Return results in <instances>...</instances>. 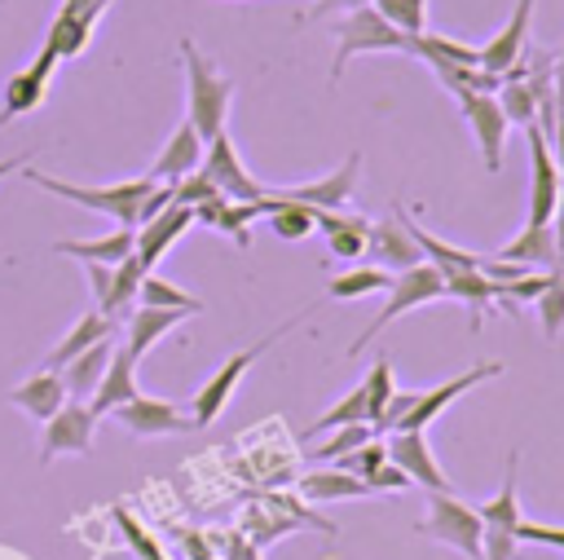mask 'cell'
<instances>
[{
  "label": "cell",
  "mask_w": 564,
  "mask_h": 560,
  "mask_svg": "<svg viewBox=\"0 0 564 560\" xmlns=\"http://www.w3.org/2000/svg\"><path fill=\"white\" fill-rule=\"evenodd\" d=\"M458 106H463V119L476 137V150H480V163L485 172H498L502 168V146H507V115L498 106L494 93H458Z\"/></svg>",
  "instance_id": "10"
},
{
  "label": "cell",
  "mask_w": 564,
  "mask_h": 560,
  "mask_svg": "<svg viewBox=\"0 0 564 560\" xmlns=\"http://www.w3.org/2000/svg\"><path fill=\"white\" fill-rule=\"evenodd\" d=\"M366 256L375 260V269H392V273L423 265V251H419V247H414V238L405 234L401 203L392 207V216H383V220H375V225H370V234H366Z\"/></svg>",
  "instance_id": "16"
},
{
  "label": "cell",
  "mask_w": 564,
  "mask_h": 560,
  "mask_svg": "<svg viewBox=\"0 0 564 560\" xmlns=\"http://www.w3.org/2000/svg\"><path fill=\"white\" fill-rule=\"evenodd\" d=\"M480 516V560H516V547H520V450L507 454V476H502V489L476 507Z\"/></svg>",
  "instance_id": "4"
},
{
  "label": "cell",
  "mask_w": 564,
  "mask_h": 560,
  "mask_svg": "<svg viewBox=\"0 0 564 560\" xmlns=\"http://www.w3.org/2000/svg\"><path fill=\"white\" fill-rule=\"evenodd\" d=\"M445 295L463 300L471 309V331L480 335L485 326V313L494 309V282L480 273V269H463V273H445Z\"/></svg>",
  "instance_id": "30"
},
{
  "label": "cell",
  "mask_w": 564,
  "mask_h": 560,
  "mask_svg": "<svg viewBox=\"0 0 564 560\" xmlns=\"http://www.w3.org/2000/svg\"><path fill=\"white\" fill-rule=\"evenodd\" d=\"M110 516H115V525H119V534H123V538L132 542V551H137L141 560H167V556L159 551V542H154V538H150V534L141 529V520H137L132 511H123V507H115Z\"/></svg>",
  "instance_id": "45"
},
{
  "label": "cell",
  "mask_w": 564,
  "mask_h": 560,
  "mask_svg": "<svg viewBox=\"0 0 564 560\" xmlns=\"http://www.w3.org/2000/svg\"><path fill=\"white\" fill-rule=\"evenodd\" d=\"M137 304H154V309H185V313H203V300L198 295H189V291H181L176 282H167V278H159L154 269L141 278V291H137Z\"/></svg>",
  "instance_id": "33"
},
{
  "label": "cell",
  "mask_w": 564,
  "mask_h": 560,
  "mask_svg": "<svg viewBox=\"0 0 564 560\" xmlns=\"http://www.w3.org/2000/svg\"><path fill=\"white\" fill-rule=\"evenodd\" d=\"M388 459H392V463L410 476V485H419L423 494H454V485H449V476L441 472V463H436V454H432V445H427L423 432H392Z\"/></svg>",
  "instance_id": "13"
},
{
  "label": "cell",
  "mask_w": 564,
  "mask_h": 560,
  "mask_svg": "<svg viewBox=\"0 0 564 560\" xmlns=\"http://www.w3.org/2000/svg\"><path fill=\"white\" fill-rule=\"evenodd\" d=\"M529 18H533V0H516L511 22L480 49V71H489V75L502 79L520 62V49H524V35H529Z\"/></svg>",
  "instance_id": "20"
},
{
  "label": "cell",
  "mask_w": 564,
  "mask_h": 560,
  "mask_svg": "<svg viewBox=\"0 0 564 560\" xmlns=\"http://www.w3.org/2000/svg\"><path fill=\"white\" fill-rule=\"evenodd\" d=\"M551 229H555V269L564 273V190H560V207L551 216Z\"/></svg>",
  "instance_id": "53"
},
{
  "label": "cell",
  "mask_w": 564,
  "mask_h": 560,
  "mask_svg": "<svg viewBox=\"0 0 564 560\" xmlns=\"http://www.w3.org/2000/svg\"><path fill=\"white\" fill-rule=\"evenodd\" d=\"M300 494L313 503H335V498H366V481L344 472V467H326V472H308L300 476Z\"/></svg>",
  "instance_id": "31"
},
{
  "label": "cell",
  "mask_w": 564,
  "mask_h": 560,
  "mask_svg": "<svg viewBox=\"0 0 564 560\" xmlns=\"http://www.w3.org/2000/svg\"><path fill=\"white\" fill-rule=\"evenodd\" d=\"M375 437V428L370 423H339V428H330V441H322L317 450H313V459H326V463H339L344 454H352L357 445H366Z\"/></svg>",
  "instance_id": "42"
},
{
  "label": "cell",
  "mask_w": 564,
  "mask_h": 560,
  "mask_svg": "<svg viewBox=\"0 0 564 560\" xmlns=\"http://www.w3.org/2000/svg\"><path fill=\"white\" fill-rule=\"evenodd\" d=\"M388 282H392V273H388V269L361 265V269H348V273L330 278L326 295H330V300H361V295H370V291H388Z\"/></svg>",
  "instance_id": "34"
},
{
  "label": "cell",
  "mask_w": 564,
  "mask_h": 560,
  "mask_svg": "<svg viewBox=\"0 0 564 560\" xmlns=\"http://www.w3.org/2000/svg\"><path fill=\"white\" fill-rule=\"evenodd\" d=\"M93 432H97V414L88 410V401L70 397L53 419H44L40 463H53L57 454H88L93 450Z\"/></svg>",
  "instance_id": "11"
},
{
  "label": "cell",
  "mask_w": 564,
  "mask_h": 560,
  "mask_svg": "<svg viewBox=\"0 0 564 560\" xmlns=\"http://www.w3.org/2000/svg\"><path fill=\"white\" fill-rule=\"evenodd\" d=\"M357 172H361V154L352 150L335 172H326L317 181H304V185H286L278 194H286V198H295L304 207H317V212H344L352 190H357Z\"/></svg>",
  "instance_id": "15"
},
{
  "label": "cell",
  "mask_w": 564,
  "mask_h": 560,
  "mask_svg": "<svg viewBox=\"0 0 564 560\" xmlns=\"http://www.w3.org/2000/svg\"><path fill=\"white\" fill-rule=\"evenodd\" d=\"M423 538H436L454 551H463L467 560H480V516L476 507L458 503L454 494H427V516L414 525Z\"/></svg>",
  "instance_id": "7"
},
{
  "label": "cell",
  "mask_w": 564,
  "mask_h": 560,
  "mask_svg": "<svg viewBox=\"0 0 564 560\" xmlns=\"http://www.w3.org/2000/svg\"><path fill=\"white\" fill-rule=\"evenodd\" d=\"M533 304H538L542 335H546V340H555V335L564 331V273H560V269H551V273H546V287H542V295H538Z\"/></svg>",
  "instance_id": "39"
},
{
  "label": "cell",
  "mask_w": 564,
  "mask_h": 560,
  "mask_svg": "<svg viewBox=\"0 0 564 560\" xmlns=\"http://www.w3.org/2000/svg\"><path fill=\"white\" fill-rule=\"evenodd\" d=\"M70 397H66V384H62V375L57 370H35L31 379H22L18 388H9V406H18V410H26L31 419H53L62 406H66Z\"/></svg>",
  "instance_id": "23"
},
{
  "label": "cell",
  "mask_w": 564,
  "mask_h": 560,
  "mask_svg": "<svg viewBox=\"0 0 564 560\" xmlns=\"http://www.w3.org/2000/svg\"><path fill=\"white\" fill-rule=\"evenodd\" d=\"M445 295V273L441 269H432L427 260L423 265H414V269H401V273H392V282H388V300H383V309L370 317V326L348 344V357L352 353H361L383 326H392L401 313H410V309H419V304H427V300H441Z\"/></svg>",
  "instance_id": "5"
},
{
  "label": "cell",
  "mask_w": 564,
  "mask_h": 560,
  "mask_svg": "<svg viewBox=\"0 0 564 560\" xmlns=\"http://www.w3.org/2000/svg\"><path fill=\"white\" fill-rule=\"evenodd\" d=\"M172 194H176V203H189V207L212 203V198H225V194L216 190V181L207 176V168H194L189 176H181V181L172 185Z\"/></svg>",
  "instance_id": "44"
},
{
  "label": "cell",
  "mask_w": 564,
  "mask_h": 560,
  "mask_svg": "<svg viewBox=\"0 0 564 560\" xmlns=\"http://www.w3.org/2000/svg\"><path fill=\"white\" fill-rule=\"evenodd\" d=\"M308 313H313V309H304L300 317H308ZM300 317H286L278 331H269V335H264V340H256L251 348L234 353V357H229V362H225V366H220V370H216V375H212L203 388H194V401H189V419H194V428H207V423H216V419H220V410L229 406V397H234V388L242 384V375L251 370V362H256V357H260L269 344H278V340H282V335H286V331H291Z\"/></svg>",
  "instance_id": "6"
},
{
  "label": "cell",
  "mask_w": 564,
  "mask_h": 560,
  "mask_svg": "<svg viewBox=\"0 0 564 560\" xmlns=\"http://www.w3.org/2000/svg\"><path fill=\"white\" fill-rule=\"evenodd\" d=\"M264 220H269V229H273L278 238H286V243H300V238H308V234L317 229L313 207H304V203H295V198H286V194H278V190H269Z\"/></svg>",
  "instance_id": "29"
},
{
  "label": "cell",
  "mask_w": 564,
  "mask_h": 560,
  "mask_svg": "<svg viewBox=\"0 0 564 560\" xmlns=\"http://www.w3.org/2000/svg\"><path fill=\"white\" fill-rule=\"evenodd\" d=\"M22 181H31L35 190H44V194H57V198H66V203H75V207H88V212H97V216H110V220H119V225H128V229H137V207H141V198L150 194V176H132V181H119V185H75V181H57V176H44V172H35V168H22Z\"/></svg>",
  "instance_id": "2"
},
{
  "label": "cell",
  "mask_w": 564,
  "mask_h": 560,
  "mask_svg": "<svg viewBox=\"0 0 564 560\" xmlns=\"http://www.w3.org/2000/svg\"><path fill=\"white\" fill-rule=\"evenodd\" d=\"M264 203H269V194H264V198H256V203H229V198H225L212 225H216V229H225L238 247H251V220H256V216H264Z\"/></svg>",
  "instance_id": "36"
},
{
  "label": "cell",
  "mask_w": 564,
  "mask_h": 560,
  "mask_svg": "<svg viewBox=\"0 0 564 560\" xmlns=\"http://www.w3.org/2000/svg\"><path fill=\"white\" fill-rule=\"evenodd\" d=\"M551 154L564 172V49L555 57V132H551Z\"/></svg>",
  "instance_id": "46"
},
{
  "label": "cell",
  "mask_w": 564,
  "mask_h": 560,
  "mask_svg": "<svg viewBox=\"0 0 564 560\" xmlns=\"http://www.w3.org/2000/svg\"><path fill=\"white\" fill-rule=\"evenodd\" d=\"M26 168V159L18 154V159H0V176H9V172H22Z\"/></svg>",
  "instance_id": "55"
},
{
  "label": "cell",
  "mask_w": 564,
  "mask_h": 560,
  "mask_svg": "<svg viewBox=\"0 0 564 560\" xmlns=\"http://www.w3.org/2000/svg\"><path fill=\"white\" fill-rule=\"evenodd\" d=\"M115 335H106V340H97L93 348H84L79 357H70L57 375H62V384H66V397H75V401H88L93 392H97V384H101V375H106V366H110V357H115Z\"/></svg>",
  "instance_id": "22"
},
{
  "label": "cell",
  "mask_w": 564,
  "mask_h": 560,
  "mask_svg": "<svg viewBox=\"0 0 564 560\" xmlns=\"http://www.w3.org/2000/svg\"><path fill=\"white\" fill-rule=\"evenodd\" d=\"M383 463H388V441L370 437L366 445H357L352 454H344L335 467H344V472H352V476H361V481H366V476H370L375 467H383Z\"/></svg>",
  "instance_id": "43"
},
{
  "label": "cell",
  "mask_w": 564,
  "mask_h": 560,
  "mask_svg": "<svg viewBox=\"0 0 564 560\" xmlns=\"http://www.w3.org/2000/svg\"><path fill=\"white\" fill-rule=\"evenodd\" d=\"M203 168H207V176L216 181V190H220L229 203H256V198H264V194H269V190H264V185L242 168V159H238V150H234L229 132H220V137H212V141H207Z\"/></svg>",
  "instance_id": "12"
},
{
  "label": "cell",
  "mask_w": 564,
  "mask_h": 560,
  "mask_svg": "<svg viewBox=\"0 0 564 560\" xmlns=\"http://www.w3.org/2000/svg\"><path fill=\"white\" fill-rule=\"evenodd\" d=\"M53 251L57 256H75L79 265H119V260H128L137 251V229L119 225V229H110L101 238H62V243H53Z\"/></svg>",
  "instance_id": "21"
},
{
  "label": "cell",
  "mask_w": 564,
  "mask_h": 560,
  "mask_svg": "<svg viewBox=\"0 0 564 560\" xmlns=\"http://www.w3.org/2000/svg\"><path fill=\"white\" fill-rule=\"evenodd\" d=\"M185 317H194V313H185V309H154V304H137L128 317H123V353L128 357H145L167 331H176Z\"/></svg>",
  "instance_id": "19"
},
{
  "label": "cell",
  "mask_w": 564,
  "mask_h": 560,
  "mask_svg": "<svg viewBox=\"0 0 564 560\" xmlns=\"http://www.w3.org/2000/svg\"><path fill=\"white\" fill-rule=\"evenodd\" d=\"M520 542H538V547H555L564 551V525H538V520H520Z\"/></svg>",
  "instance_id": "47"
},
{
  "label": "cell",
  "mask_w": 564,
  "mask_h": 560,
  "mask_svg": "<svg viewBox=\"0 0 564 560\" xmlns=\"http://www.w3.org/2000/svg\"><path fill=\"white\" fill-rule=\"evenodd\" d=\"M401 220H405V234L414 238V247L423 251V260L432 265V269H441V273H463V269H476V251H467V247H454V243H445V238H436V234H427L405 207H401Z\"/></svg>",
  "instance_id": "26"
},
{
  "label": "cell",
  "mask_w": 564,
  "mask_h": 560,
  "mask_svg": "<svg viewBox=\"0 0 564 560\" xmlns=\"http://www.w3.org/2000/svg\"><path fill=\"white\" fill-rule=\"evenodd\" d=\"M339 423H370V406H366L361 384H357L348 397H339L330 410H322V414L308 423V432H330V428H339ZM370 428H375V423H370Z\"/></svg>",
  "instance_id": "38"
},
{
  "label": "cell",
  "mask_w": 564,
  "mask_h": 560,
  "mask_svg": "<svg viewBox=\"0 0 564 560\" xmlns=\"http://www.w3.org/2000/svg\"><path fill=\"white\" fill-rule=\"evenodd\" d=\"M57 62H62V57H57V53H53V49H48V44H44V49H40V53H35V62H31V66H26V71H31V75H35V79H44V84H48V75H53V66H57Z\"/></svg>",
  "instance_id": "52"
},
{
  "label": "cell",
  "mask_w": 564,
  "mask_h": 560,
  "mask_svg": "<svg viewBox=\"0 0 564 560\" xmlns=\"http://www.w3.org/2000/svg\"><path fill=\"white\" fill-rule=\"evenodd\" d=\"M405 485H410V476H405V472H401L392 459L366 476V489H370V494H392V489H405Z\"/></svg>",
  "instance_id": "48"
},
{
  "label": "cell",
  "mask_w": 564,
  "mask_h": 560,
  "mask_svg": "<svg viewBox=\"0 0 564 560\" xmlns=\"http://www.w3.org/2000/svg\"><path fill=\"white\" fill-rule=\"evenodd\" d=\"M361 392H366V406H370V423H379L383 406H388V401H392V392H397V379H392V362H388V357H379V362L366 370Z\"/></svg>",
  "instance_id": "41"
},
{
  "label": "cell",
  "mask_w": 564,
  "mask_h": 560,
  "mask_svg": "<svg viewBox=\"0 0 564 560\" xmlns=\"http://www.w3.org/2000/svg\"><path fill=\"white\" fill-rule=\"evenodd\" d=\"M132 397H137V357H128L123 348H115V357H110V366H106L97 392L88 397V410L101 419V414H115V410H119L123 401H132Z\"/></svg>",
  "instance_id": "24"
},
{
  "label": "cell",
  "mask_w": 564,
  "mask_h": 560,
  "mask_svg": "<svg viewBox=\"0 0 564 560\" xmlns=\"http://www.w3.org/2000/svg\"><path fill=\"white\" fill-rule=\"evenodd\" d=\"M110 9V0H62V13H75V18H84L88 26H97V18Z\"/></svg>",
  "instance_id": "51"
},
{
  "label": "cell",
  "mask_w": 564,
  "mask_h": 560,
  "mask_svg": "<svg viewBox=\"0 0 564 560\" xmlns=\"http://www.w3.org/2000/svg\"><path fill=\"white\" fill-rule=\"evenodd\" d=\"M361 4H370V0H317L308 13L313 18H326V13H348V9H361Z\"/></svg>",
  "instance_id": "54"
},
{
  "label": "cell",
  "mask_w": 564,
  "mask_h": 560,
  "mask_svg": "<svg viewBox=\"0 0 564 560\" xmlns=\"http://www.w3.org/2000/svg\"><path fill=\"white\" fill-rule=\"evenodd\" d=\"M115 419H119L132 437H176V432H189V428H194V419L181 414L176 401H167V397H145V392H137L132 401H123V406L115 410Z\"/></svg>",
  "instance_id": "14"
},
{
  "label": "cell",
  "mask_w": 564,
  "mask_h": 560,
  "mask_svg": "<svg viewBox=\"0 0 564 560\" xmlns=\"http://www.w3.org/2000/svg\"><path fill=\"white\" fill-rule=\"evenodd\" d=\"M397 31H405L410 40L427 31V0H370Z\"/></svg>",
  "instance_id": "40"
},
{
  "label": "cell",
  "mask_w": 564,
  "mask_h": 560,
  "mask_svg": "<svg viewBox=\"0 0 564 560\" xmlns=\"http://www.w3.org/2000/svg\"><path fill=\"white\" fill-rule=\"evenodd\" d=\"M494 97H498V106H502V115H507L511 128H529V123H538V106H533V93H529L524 79H502Z\"/></svg>",
  "instance_id": "37"
},
{
  "label": "cell",
  "mask_w": 564,
  "mask_h": 560,
  "mask_svg": "<svg viewBox=\"0 0 564 560\" xmlns=\"http://www.w3.org/2000/svg\"><path fill=\"white\" fill-rule=\"evenodd\" d=\"M357 53H414V40H410L405 31H397L375 4H361V9H348V13L335 22V62H330V79H339L344 66H348Z\"/></svg>",
  "instance_id": "3"
},
{
  "label": "cell",
  "mask_w": 564,
  "mask_h": 560,
  "mask_svg": "<svg viewBox=\"0 0 564 560\" xmlns=\"http://www.w3.org/2000/svg\"><path fill=\"white\" fill-rule=\"evenodd\" d=\"M498 375H502V362H480V366H471V370H463V375L445 379L441 388L419 392V397H414V406L401 414V423H397L392 432H423L427 423H436V419H441V410H445L449 401H458L467 388H476V384H485V379H498Z\"/></svg>",
  "instance_id": "9"
},
{
  "label": "cell",
  "mask_w": 564,
  "mask_h": 560,
  "mask_svg": "<svg viewBox=\"0 0 564 560\" xmlns=\"http://www.w3.org/2000/svg\"><path fill=\"white\" fill-rule=\"evenodd\" d=\"M313 216H317V229L326 234V251L335 260H357L366 251V234H370L366 216H352L348 207L344 212H317L313 207Z\"/></svg>",
  "instance_id": "25"
},
{
  "label": "cell",
  "mask_w": 564,
  "mask_h": 560,
  "mask_svg": "<svg viewBox=\"0 0 564 560\" xmlns=\"http://www.w3.org/2000/svg\"><path fill=\"white\" fill-rule=\"evenodd\" d=\"M494 256L516 260L524 269H555V229L551 225H524L511 243H502Z\"/></svg>",
  "instance_id": "28"
},
{
  "label": "cell",
  "mask_w": 564,
  "mask_h": 560,
  "mask_svg": "<svg viewBox=\"0 0 564 560\" xmlns=\"http://www.w3.org/2000/svg\"><path fill=\"white\" fill-rule=\"evenodd\" d=\"M44 79H35L31 71H18L9 84H4V110H0V123H13L18 115H31L40 101H44Z\"/></svg>",
  "instance_id": "35"
},
{
  "label": "cell",
  "mask_w": 564,
  "mask_h": 560,
  "mask_svg": "<svg viewBox=\"0 0 564 560\" xmlns=\"http://www.w3.org/2000/svg\"><path fill=\"white\" fill-rule=\"evenodd\" d=\"M189 225H194V207L172 198L159 216H150L145 225H137V260H141L145 269H154Z\"/></svg>",
  "instance_id": "17"
},
{
  "label": "cell",
  "mask_w": 564,
  "mask_h": 560,
  "mask_svg": "<svg viewBox=\"0 0 564 560\" xmlns=\"http://www.w3.org/2000/svg\"><path fill=\"white\" fill-rule=\"evenodd\" d=\"M145 273H150V269H145V265L137 260V251H132L128 260H119V265H115L110 300H106V309H101V313H106L110 322H123V317H128V313L137 309V291H141V278H145Z\"/></svg>",
  "instance_id": "32"
},
{
  "label": "cell",
  "mask_w": 564,
  "mask_h": 560,
  "mask_svg": "<svg viewBox=\"0 0 564 560\" xmlns=\"http://www.w3.org/2000/svg\"><path fill=\"white\" fill-rule=\"evenodd\" d=\"M414 397H419V388H397V392H392V401L383 406V414H379V423H375V428L392 432V428L401 423V414H405V410L414 406Z\"/></svg>",
  "instance_id": "49"
},
{
  "label": "cell",
  "mask_w": 564,
  "mask_h": 560,
  "mask_svg": "<svg viewBox=\"0 0 564 560\" xmlns=\"http://www.w3.org/2000/svg\"><path fill=\"white\" fill-rule=\"evenodd\" d=\"M203 154H207V141L194 132V123L189 119H181L176 128H172V137L163 141V150H159V159L150 163V181H167V185H176L181 176H189L194 168H203Z\"/></svg>",
  "instance_id": "18"
},
{
  "label": "cell",
  "mask_w": 564,
  "mask_h": 560,
  "mask_svg": "<svg viewBox=\"0 0 564 560\" xmlns=\"http://www.w3.org/2000/svg\"><path fill=\"white\" fill-rule=\"evenodd\" d=\"M176 49H181V66H185V106H189L185 119L194 123V132H198L203 141H212V137L225 132L229 101H234V79H229L220 66H212V62L194 49V40H181Z\"/></svg>",
  "instance_id": "1"
},
{
  "label": "cell",
  "mask_w": 564,
  "mask_h": 560,
  "mask_svg": "<svg viewBox=\"0 0 564 560\" xmlns=\"http://www.w3.org/2000/svg\"><path fill=\"white\" fill-rule=\"evenodd\" d=\"M524 141H529V220L524 225H551L555 207H560V190H564V172L551 154V141L538 123L524 128Z\"/></svg>",
  "instance_id": "8"
},
{
  "label": "cell",
  "mask_w": 564,
  "mask_h": 560,
  "mask_svg": "<svg viewBox=\"0 0 564 560\" xmlns=\"http://www.w3.org/2000/svg\"><path fill=\"white\" fill-rule=\"evenodd\" d=\"M84 273H88V291H93L97 309H106V300H110V282H115V265H84Z\"/></svg>",
  "instance_id": "50"
},
{
  "label": "cell",
  "mask_w": 564,
  "mask_h": 560,
  "mask_svg": "<svg viewBox=\"0 0 564 560\" xmlns=\"http://www.w3.org/2000/svg\"><path fill=\"white\" fill-rule=\"evenodd\" d=\"M106 335H115V322H110L101 309H88V313H84V317L62 335V344L44 357V366H40V370H62L70 357H79L84 348H93V344H97V340H106Z\"/></svg>",
  "instance_id": "27"
}]
</instances>
